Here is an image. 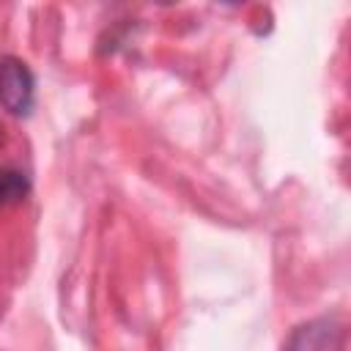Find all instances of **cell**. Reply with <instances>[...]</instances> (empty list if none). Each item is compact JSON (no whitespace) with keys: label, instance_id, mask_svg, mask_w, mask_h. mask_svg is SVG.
<instances>
[{"label":"cell","instance_id":"cell-1","mask_svg":"<svg viewBox=\"0 0 351 351\" xmlns=\"http://www.w3.org/2000/svg\"><path fill=\"white\" fill-rule=\"evenodd\" d=\"M36 96V80L25 60L14 55L0 58V104L11 115H27Z\"/></svg>","mask_w":351,"mask_h":351},{"label":"cell","instance_id":"cell-2","mask_svg":"<svg viewBox=\"0 0 351 351\" xmlns=\"http://www.w3.org/2000/svg\"><path fill=\"white\" fill-rule=\"evenodd\" d=\"M340 346L343 326L329 318H318L299 326L288 340V351H340Z\"/></svg>","mask_w":351,"mask_h":351},{"label":"cell","instance_id":"cell-3","mask_svg":"<svg viewBox=\"0 0 351 351\" xmlns=\"http://www.w3.org/2000/svg\"><path fill=\"white\" fill-rule=\"evenodd\" d=\"M27 189H30V181H27V176L22 170L0 165V208L25 200Z\"/></svg>","mask_w":351,"mask_h":351}]
</instances>
